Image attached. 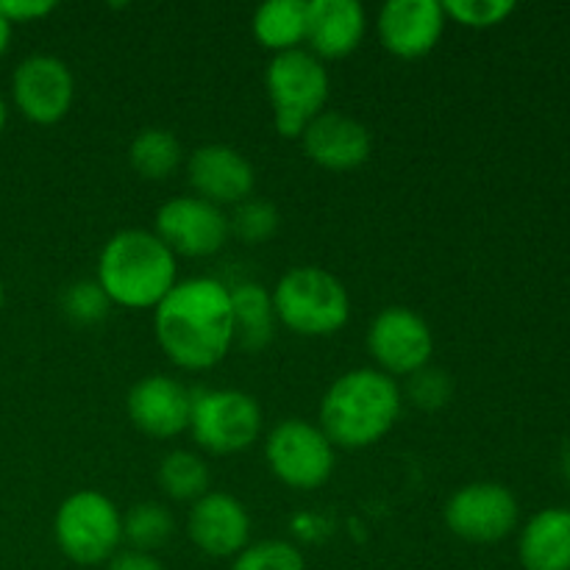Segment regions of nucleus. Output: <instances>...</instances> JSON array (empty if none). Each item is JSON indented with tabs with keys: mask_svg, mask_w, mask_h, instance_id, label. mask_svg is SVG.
<instances>
[{
	"mask_svg": "<svg viewBox=\"0 0 570 570\" xmlns=\"http://www.w3.org/2000/svg\"><path fill=\"white\" fill-rule=\"evenodd\" d=\"M250 31L273 53L298 50L306 39V0H271L250 17Z\"/></svg>",
	"mask_w": 570,
	"mask_h": 570,
	"instance_id": "21",
	"label": "nucleus"
},
{
	"mask_svg": "<svg viewBox=\"0 0 570 570\" xmlns=\"http://www.w3.org/2000/svg\"><path fill=\"white\" fill-rule=\"evenodd\" d=\"M76 98V78L65 59L53 53L26 56L11 76V100L26 120L53 126L65 120Z\"/></svg>",
	"mask_w": 570,
	"mask_h": 570,
	"instance_id": "12",
	"label": "nucleus"
},
{
	"mask_svg": "<svg viewBox=\"0 0 570 570\" xmlns=\"http://www.w3.org/2000/svg\"><path fill=\"white\" fill-rule=\"evenodd\" d=\"M126 412L134 426L156 440L178 438L189 429L193 412V390L184 387L173 376L154 373L145 376L128 390Z\"/></svg>",
	"mask_w": 570,
	"mask_h": 570,
	"instance_id": "15",
	"label": "nucleus"
},
{
	"mask_svg": "<svg viewBox=\"0 0 570 570\" xmlns=\"http://www.w3.org/2000/svg\"><path fill=\"white\" fill-rule=\"evenodd\" d=\"M95 282L126 309H156L178 284L176 254L148 228H122L106 239Z\"/></svg>",
	"mask_w": 570,
	"mask_h": 570,
	"instance_id": "3",
	"label": "nucleus"
},
{
	"mask_svg": "<svg viewBox=\"0 0 570 570\" xmlns=\"http://www.w3.org/2000/svg\"><path fill=\"white\" fill-rule=\"evenodd\" d=\"M332 440L323 434L317 423L289 417L276 423L265 440V460L273 476L293 490H317L334 473Z\"/></svg>",
	"mask_w": 570,
	"mask_h": 570,
	"instance_id": "8",
	"label": "nucleus"
},
{
	"mask_svg": "<svg viewBox=\"0 0 570 570\" xmlns=\"http://www.w3.org/2000/svg\"><path fill=\"white\" fill-rule=\"evenodd\" d=\"M278 223H282V215H278L276 204L267 198H254V195L234 206V212L228 215V228L245 245L267 243L278 232Z\"/></svg>",
	"mask_w": 570,
	"mask_h": 570,
	"instance_id": "25",
	"label": "nucleus"
},
{
	"mask_svg": "<svg viewBox=\"0 0 570 570\" xmlns=\"http://www.w3.org/2000/svg\"><path fill=\"white\" fill-rule=\"evenodd\" d=\"M271 298L276 321L301 337H332L351 317L348 289L323 267H293L278 278Z\"/></svg>",
	"mask_w": 570,
	"mask_h": 570,
	"instance_id": "4",
	"label": "nucleus"
},
{
	"mask_svg": "<svg viewBox=\"0 0 570 570\" xmlns=\"http://www.w3.org/2000/svg\"><path fill=\"white\" fill-rule=\"evenodd\" d=\"M445 527L465 543L493 546L510 538L521 518V504L507 484L471 482L445 501Z\"/></svg>",
	"mask_w": 570,
	"mask_h": 570,
	"instance_id": "9",
	"label": "nucleus"
},
{
	"mask_svg": "<svg viewBox=\"0 0 570 570\" xmlns=\"http://www.w3.org/2000/svg\"><path fill=\"white\" fill-rule=\"evenodd\" d=\"M0 11L11 26H22V22L45 20L53 14L56 3L53 0H0Z\"/></svg>",
	"mask_w": 570,
	"mask_h": 570,
	"instance_id": "30",
	"label": "nucleus"
},
{
	"mask_svg": "<svg viewBox=\"0 0 570 570\" xmlns=\"http://www.w3.org/2000/svg\"><path fill=\"white\" fill-rule=\"evenodd\" d=\"M523 570H570V510L549 507L527 521L518 538Z\"/></svg>",
	"mask_w": 570,
	"mask_h": 570,
	"instance_id": "19",
	"label": "nucleus"
},
{
	"mask_svg": "<svg viewBox=\"0 0 570 570\" xmlns=\"http://www.w3.org/2000/svg\"><path fill=\"white\" fill-rule=\"evenodd\" d=\"M566 473H568V479H570V451H568V456H566Z\"/></svg>",
	"mask_w": 570,
	"mask_h": 570,
	"instance_id": "35",
	"label": "nucleus"
},
{
	"mask_svg": "<svg viewBox=\"0 0 570 570\" xmlns=\"http://www.w3.org/2000/svg\"><path fill=\"white\" fill-rule=\"evenodd\" d=\"M187 534L206 557H237L248 549L250 515L245 504L223 490H209L193 504L187 515Z\"/></svg>",
	"mask_w": 570,
	"mask_h": 570,
	"instance_id": "16",
	"label": "nucleus"
},
{
	"mask_svg": "<svg viewBox=\"0 0 570 570\" xmlns=\"http://www.w3.org/2000/svg\"><path fill=\"white\" fill-rule=\"evenodd\" d=\"M209 465H206L204 456L195 454V451L178 449L161 456L159 488L165 490L167 499L195 504V501L204 499V495L209 493Z\"/></svg>",
	"mask_w": 570,
	"mask_h": 570,
	"instance_id": "23",
	"label": "nucleus"
},
{
	"mask_svg": "<svg viewBox=\"0 0 570 570\" xmlns=\"http://www.w3.org/2000/svg\"><path fill=\"white\" fill-rule=\"evenodd\" d=\"M3 298H6V287H3V278H0V309H3Z\"/></svg>",
	"mask_w": 570,
	"mask_h": 570,
	"instance_id": "34",
	"label": "nucleus"
},
{
	"mask_svg": "<svg viewBox=\"0 0 570 570\" xmlns=\"http://www.w3.org/2000/svg\"><path fill=\"white\" fill-rule=\"evenodd\" d=\"M53 538L61 554L76 566H104L122 543V515L98 490L67 495L53 518Z\"/></svg>",
	"mask_w": 570,
	"mask_h": 570,
	"instance_id": "6",
	"label": "nucleus"
},
{
	"mask_svg": "<svg viewBox=\"0 0 570 570\" xmlns=\"http://www.w3.org/2000/svg\"><path fill=\"white\" fill-rule=\"evenodd\" d=\"M156 343L181 371H209L234 348L232 293L212 276L178 282L154 309Z\"/></svg>",
	"mask_w": 570,
	"mask_h": 570,
	"instance_id": "1",
	"label": "nucleus"
},
{
	"mask_svg": "<svg viewBox=\"0 0 570 570\" xmlns=\"http://www.w3.org/2000/svg\"><path fill=\"white\" fill-rule=\"evenodd\" d=\"M187 181L195 198L215 206H237L254 195V165L232 145L209 142L187 156Z\"/></svg>",
	"mask_w": 570,
	"mask_h": 570,
	"instance_id": "13",
	"label": "nucleus"
},
{
	"mask_svg": "<svg viewBox=\"0 0 570 570\" xmlns=\"http://www.w3.org/2000/svg\"><path fill=\"white\" fill-rule=\"evenodd\" d=\"M232 570H306V560L287 540H262L239 551Z\"/></svg>",
	"mask_w": 570,
	"mask_h": 570,
	"instance_id": "26",
	"label": "nucleus"
},
{
	"mask_svg": "<svg viewBox=\"0 0 570 570\" xmlns=\"http://www.w3.org/2000/svg\"><path fill=\"white\" fill-rule=\"evenodd\" d=\"M518 6L512 0H445L443 11L449 20L465 28L501 26Z\"/></svg>",
	"mask_w": 570,
	"mask_h": 570,
	"instance_id": "28",
	"label": "nucleus"
},
{
	"mask_svg": "<svg viewBox=\"0 0 570 570\" xmlns=\"http://www.w3.org/2000/svg\"><path fill=\"white\" fill-rule=\"evenodd\" d=\"M451 393H454L451 376L445 371H438V367H423V371L412 373L410 384H406V395H410L412 404L429 412L449 404Z\"/></svg>",
	"mask_w": 570,
	"mask_h": 570,
	"instance_id": "29",
	"label": "nucleus"
},
{
	"mask_svg": "<svg viewBox=\"0 0 570 570\" xmlns=\"http://www.w3.org/2000/svg\"><path fill=\"white\" fill-rule=\"evenodd\" d=\"M11 31H14V26H11V22L3 17V11H0V59H3L6 50H9Z\"/></svg>",
	"mask_w": 570,
	"mask_h": 570,
	"instance_id": "32",
	"label": "nucleus"
},
{
	"mask_svg": "<svg viewBox=\"0 0 570 570\" xmlns=\"http://www.w3.org/2000/svg\"><path fill=\"white\" fill-rule=\"evenodd\" d=\"M6 120H9V106H6V98L0 95V134H3Z\"/></svg>",
	"mask_w": 570,
	"mask_h": 570,
	"instance_id": "33",
	"label": "nucleus"
},
{
	"mask_svg": "<svg viewBox=\"0 0 570 570\" xmlns=\"http://www.w3.org/2000/svg\"><path fill=\"white\" fill-rule=\"evenodd\" d=\"M367 354L387 376L410 379L432 362L434 334L410 306H387L367 328Z\"/></svg>",
	"mask_w": 570,
	"mask_h": 570,
	"instance_id": "10",
	"label": "nucleus"
},
{
	"mask_svg": "<svg viewBox=\"0 0 570 570\" xmlns=\"http://www.w3.org/2000/svg\"><path fill=\"white\" fill-rule=\"evenodd\" d=\"M228 293H232L234 345H239L248 354L267 348L278 326L271 293L256 282L234 284V287H228Z\"/></svg>",
	"mask_w": 570,
	"mask_h": 570,
	"instance_id": "20",
	"label": "nucleus"
},
{
	"mask_svg": "<svg viewBox=\"0 0 570 570\" xmlns=\"http://www.w3.org/2000/svg\"><path fill=\"white\" fill-rule=\"evenodd\" d=\"M304 154L323 170H356L371 159L373 137L360 120L343 111H321L301 134Z\"/></svg>",
	"mask_w": 570,
	"mask_h": 570,
	"instance_id": "17",
	"label": "nucleus"
},
{
	"mask_svg": "<svg viewBox=\"0 0 570 570\" xmlns=\"http://www.w3.org/2000/svg\"><path fill=\"white\" fill-rule=\"evenodd\" d=\"M404 395L399 382L379 367H356L334 379L317 412L334 449L360 451L379 443L399 423Z\"/></svg>",
	"mask_w": 570,
	"mask_h": 570,
	"instance_id": "2",
	"label": "nucleus"
},
{
	"mask_svg": "<svg viewBox=\"0 0 570 570\" xmlns=\"http://www.w3.org/2000/svg\"><path fill=\"white\" fill-rule=\"evenodd\" d=\"M445 22L449 17L438 0H387L376 17V31L399 59H423L440 45Z\"/></svg>",
	"mask_w": 570,
	"mask_h": 570,
	"instance_id": "14",
	"label": "nucleus"
},
{
	"mask_svg": "<svg viewBox=\"0 0 570 570\" xmlns=\"http://www.w3.org/2000/svg\"><path fill=\"white\" fill-rule=\"evenodd\" d=\"M367 31L365 6L356 0H306V39L317 59H345Z\"/></svg>",
	"mask_w": 570,
	"mask_h": 570,
	"instance_id": "18",
	"label": "nucleus"
},
{
	"mask_svg": "<svg viewBox=\"0 0 570 570\" xmlns=\"http://www.w3.org/2000/svg\"><path fill=\"white\" fill-rule=\"evenodd\" d=\"M111 309V301L100 289L98 282H72L70 287L61 293V312L67 321L78 323V326H92L100 323Z\"/></svg>",
	"mask_w": 570,
	"mask_h": 570,
	"instance_id": "27",
	"label": "nucleus"
},
{
	"mask_svg": "<svg viewBox=\"0 0 570 570\" xmlns=\"http://www.w3.org/2000/svg\"><path fill=\"white\" fill-rule=\"evenodd\" d=\"M259 401L243 390H193L189 429L195 445L217 456L248 451L262 438Z\"/></svg>",
	"mask_w": 570,
	"mask_h": 570,
	"instance_id": "7",
	"label": "nucleus"
},
{
	"mask_svg": "<svg viewBox=\"0 0 570 570\" xmlns=\"http://www.w3.org/2000/svg\"><path fill=\"white\" fill-rule=\"evenodd\" d=\"M181 159V142L167 128H142L128 145V161H131L134 173L148 181H165L178 170Z\"/></svg>",
	"mask_w": 570,
	"mask_h": 570,
	"instance_id": "22",
	"label": "nucleus"
},
{
	"mask_svg": "<svg viewBox=\"0 0 570 570\" xmlns=\"http://www.w3.org/2000/svg\"><path fill=\"white\" fill-rule=\"evenodd\" d=\"M106 570H165V566H161L156 557L145 554V551H117L115 557L109 560V566H106Z\"/></svg>",
	"mask_w": 570,
	"mask_h": 570,
	"instance_id": "31",
	"label": "nucleus"
},
{
	"mask_svg": "<svg viewBox=\"0 0 570 570\" xmlns=\"http://www.w3.org/2000/svg\"><path fill=\"white\" fill-rule=\"evenodd\" d=\"M154 234L176 256L206 259V256L220 254L223 245L232 237V228L220 206L195 198V195H178L159 206Z\"/></svg>",
	"mask_w": 570,
	"mask_h": 570,
	"instance_id": "11",
	"label": "nucleus"
},
{
	"mask_svg": "<svg viewBox=\"0 0 570 570\" xmlns=\"http://www.w3.org/2000/svg\"><path fill=\"white\" fill-rule=\"evenodd\" d=\"M267 98L273 106V126L282 137L298 139L328 104V70L306 48L276 53L265 72Z\"/></svg>",
	"mask_w": 570,
	"mask_h": 570,
	"instance_id": "5",
	"label": "nucleus"
},
{
	"mask_svg": "<svg viewBox=\"0 0 570 570\" xmlns=\"http://www.w3.org/2000/svg\"><path fill=\"white\" fill-rule=\"evenodd\" d=\"M173 529H176V521L170 510L156 501H142L131 507L128 515H122V540H128L134 551H145V554L161 549L170 540Z\"/></svg>",
	"mask_w": 570,
	"mask_h": 570,
	"instance_id": "24",
	"label": "nucleus"
}]
</instances>
